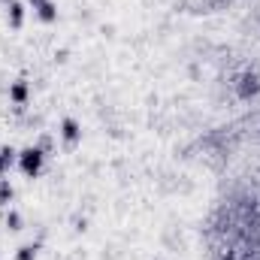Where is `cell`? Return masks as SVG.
<instances>
[{
	"label": "cell",
	"mask_w": 260,
	"mask_h": 260,
	"mask_svg": "<svg viewBox=\"0 0 260 260\" xmlns=\"http://www.w3.org/2000/svg\"><path fill=\"white\" fill-rule=\"evenodd\" d=\"M40 167H43V148H27V151H21V170H24V176H37Z\"/></svg>",
	"instance_id": "cell-1"
},
{
	"label": "cell",
	"mask_w": 260,
	"mask_h": 260,
	"mask_svg": "<svg viewBox=\"0 0 260 260\" xmlns=\"http://www.w3.org/2000/svg\"><path fill=\"white\" fill-rule=\"evenodd\" d=\"M239 91H242V97H251V94H257V91H260V79L248 73V76L242 79V88H239Z\"/></svg>",
	"instance_id": "cell-2"
},
{
	"label": "cell",
	"mask_w": 260,
	"mask_h": 260,
	"mask_svg": "<svg viewBox=\"0 0 260 260\" xmlns=\"http://www.w3.org/2000/svg\"><path fill=\"white\" fill-rule=\"evenodd\" d=\"M61 133H64L67 142H76V139H79V124H76L73 118H67L64 124H61Z\"/></svg>",
	"instance_id": "cell-3"
},
{
	"label": "cell",
	"mask_w": 260,
	"mask_h": 260,
	"mask_svg": "<svg viewBox=\"0 0 260 260\" xmlns=\"http://www.w3.org/2000/svg\"><path fill=\"white\" fill-rule=\"evenodd\" d=\"M21 21H24V6L21 3H12L9 6V24L12 27H21Z\"/></svg>",
	"instance_id": "cell-4"
},
{
	"label": "cell",
	"mask_w": 260,
	"mask_h": 260,
	"mask_svg": "<svg viewBox=\"0 0 260 260\" xmlns=\"http://www.w3.org/2000/svg\"><path fill=\"white\" fill-rule=\"evenodd\" d=\"M9 97H12L15 103H27V85H24V82H15V85L9 88Z\"/></svg>",
	"instance_id": "cell-5"
},
{
	"label": "cell",
	"mask_w": 260,
	"mask_h": 260,
	"mask_svg": "<svg viewBox=\"0 0 260 260\" xmlns=\"http://www.w3.org/2000/svg\"><path fill=\"white\" fill-rule=\"evenodd\" d=\"M12 160H15V151H12V148H3V151H0V173H6V170L12 167Z\"/></svg>",
	"instance_id": "cell-6"
},
{
	"label": "cell",
	"mask_w": 260,
	"mask_h": 260,
	"mask_svg": "<svg viewBox=\"0 0 260 260\" xmlns=\"http://www.w3.org/2000/svg\"><path fill=\"white\" fill-rule=\"evenodd\" d=\"M37 12H40V18H43V21H55V15H58V12H55V6H52L49 0H46V3H43Z\"/></svg>",
	"instance_id": "cell-7"
},
{
	"label": "cell",
	"mask_w": 260,
	"mask_h": 260,
	"mask_svg": "<svg viewBox=\"0 0 260 260\" xmlns=\"http://www.w3.org/2000/svg\"><path fill=\"white\" fill-rule=\"evenodd\" d=\"M12 200V185L9 182H0V206H6Z\"/></svg>",
	"instance_id": "cell-8"
},
{
	"label": "cell",
	"mask_w": 260,
	"mask_h": 260,
	"mask_svg": "<svg viewBox=\"0 0 260 260\" xmlns=\"http://www.w3.org/2000/svg\"><path fill=\"white\" fill-rule=\"evenodd\" d=\"M37 257V245H24V248H18V260H34Z\"/></svg>",
	"instance_id": "cell-9"
},
{
	"label": "cell",
	"mask_w": 260,
	"mask_h": 260,
	"mask_svg": "<svg viewBox=\"0 0 260 260\" xmlns=\"http://www.w3.org/2000/svg\"><path fill=\"white\" fill-rule=\"evenodd\" d=\"M6 227H9V230H21V215L9 212V218H6Z\"/></svg>",
	"instance_id": "cell-10"
},
{
	"label": "cell",
	"mask_w": 260,
	"mask_h": 260,
	"mask_svg": "<svg viewBox=\"0 0 260 260\" xmlns=\"http://www.w3.org/2000/svg\"><path fill=\"white\" fill-rule=\"evenodd\" d=\"M30 3H34V9H40V6H43L46 0H30Z\"/></svg>",
	"instance_id": "cell-11"
}]
</instances>
